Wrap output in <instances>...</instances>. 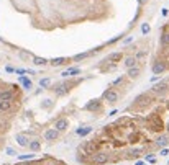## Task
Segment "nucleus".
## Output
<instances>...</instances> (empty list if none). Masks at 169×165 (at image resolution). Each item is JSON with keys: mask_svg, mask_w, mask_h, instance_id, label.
<instances>
[{"mask_svg": "<svg viewBox=\"0 0 169 165\" xmlns=\"http://www.w3.org/2000/svg\"><path fill=\"white\" fill-rule=\"evenodd\" d=\"M20 165H36V163H20Z\"/></svg>", "mask_w": 169, "mask_h": 165, "instance_id": "e433bc0d", "label": "nucleus"}, {"mask_svg": "<svg viewBox=\"0 0 169 165\" xmlns=\"http://www.w3.org/2000/svg\"><path fill=\"white\" fill-rule=\"evenodd\" d=\"M167 134H169V124H167Z\"/></svg>", "mask_w": 169, "mask_h": 165, "instance_id": "58836bf2", "label": "nucleus"}, {"mask_svg": "<svg viewBox=\"0 0 169 165\" xmlns=\"http://www.w3.org/2000/svg\"><path fill=\"white\" fill-rule=\"evenodd\" d=\"M45 102H46V103H45V105H43V106L49 108V106H51V100H45Z\"/></svg>", "mask_w": 169, "mask_h": 165, "instance_id": "f704fd0d", "label": "nucleus"}, {"mask_svg": "<svg viewBox=\"0 0 169 165\" xmlns=\"http://www.w3.org/2000/svg\"><path fill=\"white\" fill-rule=\"evenodd\" d=\"M77 74H80L79 67H69L67 70L63 72V77H72V75H77Z\"/></svg>", "mask_w": 169, "mask_h": 165, "instance_id": "dca6fc26", "label": "nucleus"}, {"mask_svg": "<svg viewBox=\"0 0 169 165\" xmlns=\"http://www.w3.org/2000/svg\"><path fill=\"white\" fill-rule=\"evenodd\" d=\"M97 150V144L95 142H92V141H87V142H82L79 146V149H77V152L79 154H82V155H92L94 152Z\"/></svg>", "mask_w": 169, "mask_h": 165, "instance_id": "f257e3e1", "label": "nucleus"}, {"mask_svg": "<svg viewBox=\"0 0 169 165\" xmlns=\"http://www.w3.org/2000/svg\"><path fill=\"white\" fill-rule=\"evenodd\" d=\"M150 124H151V129L153 131H161V129H163V121H161L156 115H153L151 118H150Z\"/></svg>", "mask_w": 169, "mask_h": 165, "instance_id": "423d86ee", "label": "nucleus"}, {"mask_svg": "<svg viewBox=\"0 0 169 165\" xmlns=\"http://www.w3.org/2000/svg\"><path fill=\"white\" fill-rule=\"evenodd\" d=\"M153 92L158 95H166L169 92V79H164V80H161L159 83H156V85L153 87Z\"/></svg>", "mask_w": 169, "mask_h": 165, "instance_id": "7ed1b4c3", "label": "nucleus"}, {"mask_svg": "<svg viewBox=\"0 0 169 165\" xmlns=\"http://www.w3.org/2000/svg\"><path fill=\"white\" fill-rule=\"evenodd\" d=\"M18 80H20V83H22V85L25 87L26 90H30V88H33V83H31L30 80H28V79L25 77V75H20V79H18Z\"/></svg>", "mask_w": 169, "mask_h": 165, "instance_id": "412c9836", "label": "nucleus"}, {"mask_svg": "<svg viewBox=\"0 0 169 165\" xmlns=\"http://www.w3.org/2000/svg\"><path fill=\"white\" fill-rule=\"evenodd\" d=\"M33 62L36 64V66H46V64H48V61L45 57H36V56L33 57Z\"/></svg>", "mask_w": 169, "mask_h": 165, "instance_id": "393cba45", "label": "nucleus"}, {"mask_svg": "<svg viewBox=\"0 0 169 165\" xmlns=\"http://www.w3.org/2000/svg\"><path fill=\"white\" fill-rule=\"evenodd\" d=\"M15 98V92L10 90V88H2L0 90V100H10V102H13Z\"/></svg>", "mask_w": 169, "mask_h": 165, "instance_id": "6e6552de", "label": "nucleus"}, {"mask_svg": "<svg viewBox=\"0 0 169 165\" xmlns=\"http://www.w3.org/2000/svg\"><path fill=\"white\" fill-rule=\"evenodd\" d=\"M122 57H123L122 51H118V52H112V54H108L107 61H110V62H115V61H120V59H122Z\"/></svg>", "mask_w": 169, "mask_h": 165, "instance_id": "aec40b11", "label": "nucleus"}, {"mask_svg": "<svg viewBox=\"0 0 169 165\" xmlns=\"http://www.w3.org/2000/svg\"><path fill=\"white\" fill-rule=\"evenodd\" d=\"M39 87L41 88H49L51 87V79H41L39 80Z\"/></svg>", "mask_w": 169, "mask_h": 165, "instance_id": "a878e982", "label": "nucleus"}, {"mask_svg": "<svg viewBox=\"0 0 169 165\" xmlns=\"http://www.w3.org/2000/svg\"><path fill=\"white\" fill-rule=\"evenodd\" d=\"M12 110V102L10 100H0V113Z\"/></svg>", "mask_w": 169, "mask_h": 165, "instance_id": "f3484780", "label": "nucleus"}, {"mask_svg": "<svg viewBox=\"0 0 169 165\" xmlns=\"http://www.w3.org/2000/svg\"><path fill=\"white\" fill-rule=\"evenodd\" d=\"M136 62H138V59L133 57V56H130V57H127V59H125V67H127V69H130V67L136 66Z\"/></svg>", "mask_w": 169, "mask_h": 165, "instance_id": "4be33fe9", "label": "nucleus"}, {"mask_svg": "<svg viewBox=\"0 0 169 165\" xmlns=\"http://www.w3.org/2000/svg\"><path fill=\"white\" fill-rule=\"evenodd\" d=\"M86 110L87 111H95V110H100V100H92L86 105Z\"/></svg>", "mask_w": 169, "mask_h": 165, "instance_id": "2eb2a0df", "label": "nucleus"}, {"mask_svg": "<svg viewBox=\"0 0 169 165\" xmlns=\"http://www.w3.org/2000/svg\"><path fill=\"white\" fill-rule=\"evenodd\" d=\"M31 159H35V154H22V155H18L20 162H26V160H31Z\"/></svg>", "mask_w": 169, "mask_h": 165, "instance_id": "b1692460", "label": "nucleus"}, {"mask_svg": "<svg viewBox=\"0 0 169 165\" xmlns=\"http://www.w3.org/2000/svg\"><path fill=\"white\" fill-rule=\"evenodd\" d=\"M103 98L107 100L108 103H117L118 102V93H117L115 90H105V93H103Z\"/></svg>", "mask_w": 169, "mask_h": 165, "instance_id": "0eeeda50", "label": "nucleus"}, {"mask_svg": "<svg viewBox=\"0 0 169 165\" xmlns=\"http://www.w3.org/2000/svg\"><path fill=\"white\" fill-rule=\"evenodd\" d=\"M169 144V134H161L158 139H156V146L158 147H166Z\"/></svg>", "mask_w": 169, "mask_h": 165, "instance_id": "f8f14e48", "label": "nucleus"}, {"mask_svg": "<svg viewBox=\"0 0 169 165\" xmlns=\"http://www.w3.org/2000/svg\"><path fill=\"white\" fill-rule=\"evenodd\" d=\"M90 157V162L92 163H107L108 160H110V154H107V152H97L95 150Z\"/></svg>", "mask_w": 169, "mask_h": 165, "instance_id": "f03ea898", "label": "nucleus"}, {"mask_svg": "<svg viewBox=\"0 0 169 165\" xmlns=\"http://www.w3.org/2000/svg\"><path fill=\"white\" fill-rule=\"evenodd\" d=\"M140 152H141V149H133V150H130L128 154H130V157L131 159H136V157L140 155Z\"/></svg>", "mask_w": 169, "mask_h": 165, "instance_id": "c85d7f7f", "label": "nucleus"}, {"mask_svg": "<svg viewBox=\"0 0 169 165\" xmlns=\"http://www.w3.org/2000/svg\"><path fill=\"white\" fill-rule=\"evenodd\" d=\"M7 155H17V152H15L12 147H8V149H7Z\"/></svg>", "mask_w": 169, "mask_h": 165, "instance_id": "2f4dec72", "label": "nucleus"}, {"mask_svg": "<svg viewBox=\"0 0 169 165\" xmlns=\"http://www.w3.org/2000/svg\"><path fill=\"white\" fill-rule=\"evenodd\" d=\"M141 33H143V34L150 33V25H148V23H144V25L141 26Z\"/></svg>", "mask_w": 169, "mask_h": 165, "instance_id": "c756f323", "label": "nucleus"}, {"mask_svg": "<svg viewBox=\"0 0 169 165\" xmlns=\"http://www.w3.org/2000/svg\"><path fill=\"white\" fill-rule=\"evenodd\" d=\"M151 103V98L148 96V93H143V95H140V96H136V100H135V106L136 108H143V106H148V105Z\"/></svg>", "mask_w": 169, "mask_h": 165, "instance_id": "20e7f679", "label": "nucleus"}, {"mask_svg": "<svg viewBox=\"0 0 169 165\" xmlns=\"http://www.w3.org/2000/svg\"><path fill=\"white\" fill-rule=\"evenodd\" d=\"M166 70V66H164L161 61H156L154 64H153V72H154L156 75H159V74H163V72Z\"/></svg>", "mask_w": 169, "mask_h": 165, "instance_id": "4468645a", "label": "nucleus"}, {"mask_svg": "<svg viewBox=\"0 0 169 165\" xmlns=\"http://www.w3.org/2000/svg\"><path fill=\"white\" fill-rule=\"evenodd\" d=\"M17 142H18V146H22V147H28L30 138H28L26 134H17Z\"/></svg>", "mask_w": 169, "mask_h": 165, "instance_id": "ddd939ff", "label": "nucleus"}, {"mask_svg": "<svg viewBox=\"0 0 169 165\" xmlns=\"http://www.w3.org/2000/svg\"><path fill=\"white\" fill-rule=\"evenodd\" d=\"M58 138H59V131L54 129V128H53V129H48L45 132V141H49V142H51V141H56Z\"/></svg>", "mask_w": 169, "mask_h": 165, "instance_id": "9d476101", "label": "nucleus"}, {"mask_svg": "<svg viewBox=\"0 0 169 165\" xmlns=\"http://www.w3.org/2000/svg\"><path fill=\"white\" fill-rule=\"evenodd\" d=\"M69 62H71L69 57H54V59L49 61V64L54 66V67H61V66H64V64H69Z\"/></svg>", "mask_w": 169, "mask_h": 165, "instance_id": "1a4fd4ad", "label": "nucleus"}, {"mask_svg": "<svg viewBox=\"0 0 169 165\" xmlns=\"http://www.w3.org/2000/svg\"><path fill=\"white\" fill-rule=\"evenodd\" d=\"M67 128H69V121H67V119H64V118L58 119L56 124H54V129H58L59 132H61V131H66Z\"/></svg>", "mask_w": 169, "mask_h": 165, "instance_id": "9b49d317", "label": "nucleus"}, {"mask_svg": "<svg viewBox=\"0 0 169 165\" xmlns=\"http://www.w3.org/2000/svg\"><path fill=\"white\" fill-rule=\"evenodd\" d=\"M161 155H169V150L166 147H161Z\"/></svg>", "mask_w": 169, "mask_h": 165, "instance_id": "72a5a7b5", "label": "nucleus"}, {"mask_svg": "<svg viewBox=\"0 0 169 165\" xmlns=\"http://www.w3.org/2000/svg\"><path fill=\"white\" fill-rule=\"evenodd\" d=\"M135 165H148V163H144V162H140V160H138V162H135Z\"/></svg>", "mask_w": 169, "mask_h": 165, "instance_id": "c9c22d12", "label": "nucleus"}, {"mask_svg": "<svg viewBox=\"0 0 169 165\" xmlns=\"http://www.w3.org/2000/svg\"><path fill=\"white\" fill-rule=\"evenodd\" d=\"M144 159H146L148 163H156V157H153V155H146Z\"/></svg>", "mask_w": 169, "mask_h": 165, "instance_id": "7c9ffc66", "label": "nucleus"}, {"mask_svg": "<svg viewBox=\"0 0 169 165\" xmlns=\"http://www.w3.org/2000/svg\"><path fill=\"white\" fill-rule=\"evenodd\" d=\"M138 139H140L138 132H131V134L128 136V141H130V142H138Z\"/></svg>", "mask_w": 169, "mask_h": 165, "instance_id": "cd10ccee", "label": "nucleus"}, {"mask_svg": "<svg viewBox=\"0 0 169 165\" xmlns=\"http://www.w3.org/2000/svg\"><path fill=\"white\" fill-rule=\"evenodd\" d=\"M140 74H141V69H140V67H136V66H133V67H130V69H128V77H130V79H136Z\"/></svg>", "mask_w": 169, "mask_h": 165, "instance_id": "a211bd4d", "label": "nucleus"}, {"mask_svg": "<svg viewBox=\"0 0 169 165\" xmlns=\"http://www.w3.org/2000/svg\"><path fill=\"white\" fill-rule=\"evenodd\" d=\"M28 147H30V150H33V152H38L39 149H41V144H39L38 141H30V144H28Z\"/></svg>", "mask_w": 169, "mask_h": 165, "instance_id": "5701e85b", "label": "nucleus"}, {"mask_svg": "<svg viewBox=\"0 0 169 165\" xmlns=\"http://www.w3.org/2000/svg\"><path fill=\"white\" fill-rule=\"evenodd\" d=\"M15 72H17L18 75H23V74H26V69H15Z\"/></svg>", "mask_w": 169, "mask_h": 165, "instance_id": "473e14b6", "label": "nucleus"}, {"mask_svg": "<svg viewBox=\"0 0 169 165\" xmlns=\"http://www.w3.org/2000/svg\"><path fill=\"white\" fill-rule=\"evenodd\" d=\"M92 131H94V128H90V126L79 128V129H77V136H80V138H86V136H89Z\"/></svg>", "mask_w": 169, "mask_h": 165, "instance_id": "6ab92c4d", "label": "nucleus"}, {"mask_svg": "<svg viewBox=\"0 0 169 165\" xmlns=\"http://www.w3.org/2000/svg\"><path fill=\"white\" fill-rule=\"evenodd\" d=\"M51 90H53L56 95L61 96V95H66L67 92L71 90V87H69V83H59V85H56L54 88H51Z\"/></svg>", "mask_w": 169, "mask_h": 165, "instance_id": "39448f33", "label": "nucleus"}, {"mask_svg": "<svg viewBox=\"0 0 169 165\" xmlns=\"http://www.w3.org/2000/svg\"><path fill=\"white\" fill-rule=\"evenodd\" d=\"M138 2H140V3H144V0H138Z\"/></svg>", "mask_w": 169, "mask_h": 165, "instance_id": "4c0bfd02", "label": "nucleus"}, {"mask_svg": "<svg viewBox=\"0 0 169 165\" xmlns=\"http://www.w3.org/2000/svg\"><path fill=\"white\" fill-rule=\"evenodd\" d=\"M159 43H161V46H169V33H164L161 36Z\"/></svg>", "mask_w": 169, "mask_h": 165, "instance_id": "bb28decb", "label": "nucleus"}]
</instances>
